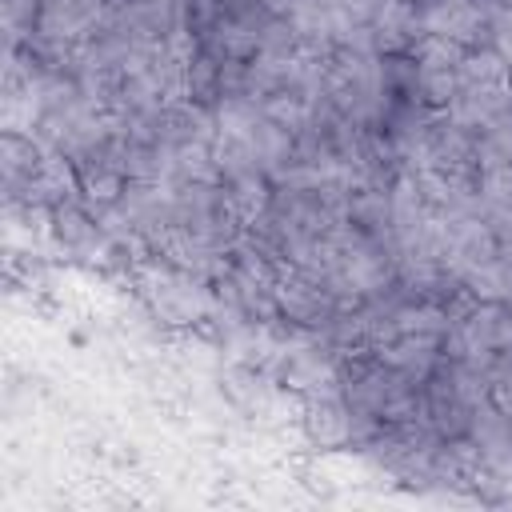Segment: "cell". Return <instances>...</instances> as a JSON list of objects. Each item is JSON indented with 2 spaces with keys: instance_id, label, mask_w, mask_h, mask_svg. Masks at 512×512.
I'll list each match as a JSON object with an SVG mask.
<instances>
[]
</instances>
